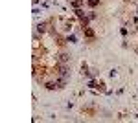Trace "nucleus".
Segmentation results:
<instances>
[{"label":"nucleus","mask_w":138,"mask_h":123,"mask_svg":"<svg viewBox=\"0 0 138 123\" xmlns=\"http://www.w3.org/2000/svg\"><path fill=\"white\" fill-rule=\"evenodd\" d=\"M83 31H85V35H87V37H90V39L94 37V31H92L90 28H87V26H85V28H83Z\"/></svg>","instance_id":"nucleus-1"},{"label":"nucleus","mask_w":138,"mask_h":123,"mask_svg":"<svg viewBox=\"0 0 138 123\" xmlns=\"http://www.w3.org/2000/svg\"><path fill=\"white\" fill-rule=\"evenodd\" d=\"M59 57H61V59H59L61 63H66V61H68V55H65V53H63V55H59Z\"/></svg>","instance_id":"nucleus-4"},{"label":"nucleus","mask_w":138,"mask_h":123,"mask_svg":"<svg viewBox=\"0 0 138 123\" xmlns=\"http://www.w3.org/2000/svg\"><path fill=\"white\" fill-rule=\"evenodd\" d=\"M98 2H100V0H88V4H90V6H96Z\"/></svg>","instance_id":"nucleus-6"},{"label":"nucleus","mask_w":138,"mask_h":123,"mask_svg":"<svg viewBox=\"0 0 138 123\" xmlns=\"http://www.w3.org/2000/svg\"><path fill=\"white\" fill-rule=\"evenodd\" d=\"M66 40H68V42H75V35H68Z\"/></svg>","instance_id":"nucleus-5"},{"label":"nucleus","mask_w":138,"mask_h":123,"mask_svg":"<svg viewBox=\"0 0 138 123\" xmlns=\"http://www.w3.org/2000/svg\"><path fill=\"white\" fill-rule=\"evenodd\" d=\"M59 74H61V75H66V74H68V70H66L65 66H61V68H59Z\"/></svg>","instance_id":"nucleus-3"},{"label":"nucleus","mask_w":138,"mask_h":123,"mask_svg":"<svg viewBox=\"0 0 138 123\" xmlns=\"http://www.w3.org/2000/svg\"><path fill=\"white\" fill-rule=\"evenodd\" d=\"M37 31H39V33H44V31H46V24H44V22L39 24V26H37Z\"/></svg>","instance_id":"nucleus-2"}]
</instances>
